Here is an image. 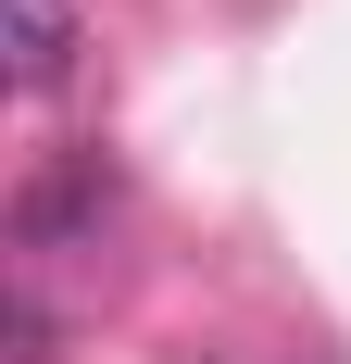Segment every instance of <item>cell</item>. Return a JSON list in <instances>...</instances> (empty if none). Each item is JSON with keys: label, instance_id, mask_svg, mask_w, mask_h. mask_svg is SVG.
<instances>
[{"label": "cell", "instance_id": "obj_1", "mask_svg": "<svg viewBox=\"0 0 351 364\" xmlns=\"http://www.w3.org/2000/svg\"><path fill=\"white\" fill-rule=\"evenodd\" d=\"M75 63V0H13V88H63Z\"/></svg>", "mask_w": 351, "mask_h": 364}, {"label": "cell", "instance_id": "obj_2", "mask_svg": "<svg viewBox=\"0 0 351 364\" xmlns=\"http://www.w3.org/2000/svg\"><path fill=\"white\" fill-rule=\"evenodd\" d=\"M301 364H326V352H301Z\"/></svg>", "mask_w": 351, "mask_h": 364}]
</instances>
